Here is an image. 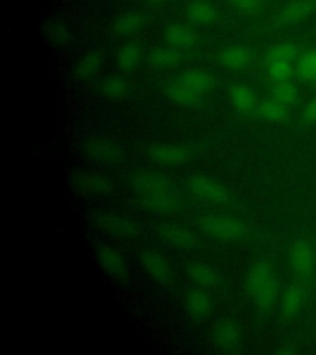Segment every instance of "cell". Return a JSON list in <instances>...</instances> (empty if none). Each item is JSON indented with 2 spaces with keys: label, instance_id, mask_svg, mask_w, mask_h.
I'll list each match as a JSON object with an SVG mask.
<instances>
[{
  "label": "cell",
  "instance_id": "cell-1",
  "mask_svg": "<svg viewBox=\"0 0 316 355\" xmlns=\"http://www.w3.org/2000/svg\"><path fill=\"white\" fill-rule=\"evenodd\" d=\"M316 14V0H289L272 19L273 28H290Z\"/></svg>",
  "mask_w": 316,
  "mask_h": 355
},
{
  "label": "cell",
  "instance_id": "cell-2",
  "mask_svg": "<svg viewBox=\"0 0 316 355\" xmlns=\"http://www.w3.org/2000/svg\"><path fill=\"white\" fill-rule=\"evenodd\" d=\"M90 222L100 231L120 239H133L139 232L133 220L108 211H95L90 215Z\"/></svg>",
  "mask_w": 316,
  "mask_h": 355
},
{
  "label": "cell",
  "instance_id": "cell-3",
  "mask_svg": "<svg viewBox=\"0 0 316 355\" xmlns=\"http://www.w3.org/2000/svg\"><path fill=\"white\" fill-rule=\"evenodd\" d=\"M201 227L211 236L222 241H239L246 234L244 222L230 216L210 215L201 220Z\"/></svg>",
  "mask_w": 316,
  "mask_h": 355
},
{
  "label": "cell",
  "instance_id": "cell-4",
  "mask_svg": "<svg viewBox=\"0 0 316 355\" xmlns=\"http://www.w3.org/2000/svg\"><path fill=\"white\" fill-rule=\"evenodd\" d=\"M189 188L195 196L211 204L225 205L231 201V194L228 193V189L224 188L222 184L206 175H194L190 178Z\"/></svg>",
  "mask_w": 316,
  "mask_h": 355
},
{
  "label": "cell",
  "instance_id": "cell-5",
  "mask_svg": "<svg viewBox=\"0 0 316 355\" xmlns=\"http://www.w3.org/2000/svg\"><path fill=\"white\" fill-rule=\"evenodd\" d=\"M84 153L92 161L103 164H115L122 159V150L115 142L103 137L88 139L83 146Z\"/></svg>",
  "mask_w": 316,
  "mask_h": 355
},
{
  "label": "cell",
  "instance_id": "cell-6",
  "mask_svg": "<svg viewBox=\"0 0 316 355\" xmlns=\"http://www.w3.org/2000/svg\"><path fill=\"white\" fill-rule=\"evenodd\" d=\"M71 184L78 193L85 195L109 194L113 189L110 179L93 172H77L71 177Z\"/></svg>",
  "mask_w": 316,
  "mask_h": 355
},
{
  "label": "cell",
  "instance_id": "cell-7",
  "mask_svg": "<svg viewBox=\"0 0 316 355\" xmlns=\"http://www.w3.org/2000/svg\"><path fill=\"white\" fill-rule=\"evenodd\" d=\"M289 263L297 275L303 277L310 275L315 266V257L309 242L299 239L292 244L289 250Z\"/></svg>",
  "mask_w": 316,
  "mask_h": 355
},
{
  "label": "cell",
  "instance_id": "cell-8",
  "mask_svg": "<svg viewBox=\"0 0 316 355\" xmlns=\"http://www.w3.org/2000/svg\"><path fill=\"white\" fill-rule=\"evenodd\" d=\"M140 261L146 272L152 279H155L156 282L162 285H169L172 282V269L160 253L153 250H144L140 255Z\"/></svg>",
  "mask_w": 316,
  "mask_h": 355
},
{
  "label": "cell",
  "instance_id": "cell-9",
  "mask_svg": "<svg viewBox=\"0 0 316 355\" xmlns=\"http://www.w3.org/2000/svg\"><path fill=\"white\" fill-rule=\"evenodd\" d=\"M130 184L136 191L144 195L169 190V180L162 173L153 171H139L130 178Z\"/></svg>",
  "mask_w": 316,
  "mask_h": 355
},
{
  "label": "cell",
  "instance_id": "cell-10",
  "mask_svg": "<svg viewBox=\"0 0 316 355\" xmlns=\"http://www.w3.org/2000/svg\"><path fill=\"white\" fill-rule=\"evenodd\" d=\"M97 257H98V261H99L101 268L111 277L117 279V282L128 280V266L124 261L122 255L117 250L108 247V245H101L97 250Z\"/></svg>",
  "mask_w": 316,
  "mask_h": 355
},
{
  "label": "cell",
  "instance_id": "cell-11",
  "mask_svg": "<svg viewBox=\"0 0 316 355\" xmlns=\"http://www.w3.org/2000/svg\"><path fill=\"white\" fill-rule=\"evenodd\" d=\"M217 61L225 69L239 72L250 64L251 52L241 44H231L219 53Z\"/></svg>",
  "mask_w": 316,
  "mask_h": 355
},
{
  "label": "cell",
  "instance_id": "cell-12",
  "mask_svg": "<svg viewBox=\"0 0 316 355\" xmlns=\"http://www.w3.org/2000/svg\"><path fill=\"white\" fill-rule=\"evenodd\" d=\"M157 233L167 243L173 244L181 248H192L195 244L194 236L187 228L177 223H161L157 226Z\"/></svg>",
  "mask_w": 316,
  "mask_h": 355
},
{
  "label": "cell",
  "instance_id": "cell-13",
  "mask_svg": "<svg viewBox=\"0 0 316 355\" xmlns=\"http://www.w3.org/2000/svg\"><path fill=\"white\" fill-rule=\"evenodd\" d=\"M151 159L161 164H181L189 158V152L182 146L156 144L149 150Z\"/></svg>",
  "mask_w": 316,
  "mask_h": 355
},
{
  "label": "cell",
  "instance_id": "cell-14",
  "mask_svg": "<svg viewBox=\"0 0 316 355\" xmlns=\"http://www.w3.org/2000/svg\"><path fill=\"white\" fill-rule=\"evenodd\" d=\"M165 40L171 47L182 51L188 50L198 42V35L187 25L173 24L167 28Z\"/></svg>",
  "mask_w": 316,
  "mask_h": 355
},
{
  "label": "cell",
  "instance_id": "cell-15",
  "mask_svg": "<svg viewBox=\"0 0 316 355\" xmlns=\"http://www.w3.org/2000/svg\"><path fill=\"white\" fill-rule=\"evenodd\" d=\"M178 80L200 95L210 92L211 89L214 88V85H215L214 76L211 73L201 71V69H193V71L183 73Z\"/></svg>",
  "mask_w": 316,
  "mask_h": 355
},
{
  "label": "cell",
  "instance_id": "cell-16",
  "mask_svg": "<svg viewBox=\"0 0 316 355\" xmlns=\"http://www.w3.org/2000/svg\"><path fill=\"white\" fill-rule=\"evenodd\" d=\"M166 94L168 99L177 105L184 107H195L201 103V95L195 93L194 90L185 87L178 80L177 83L169 84L166 87Z\"/></svg>",
  "mask_w": 316,
  "mask_h": 355
},
{
  "label": "cell",
  "instance_id": "cell-17",
  "mask_svg": "<svg viewBox=\"0 0 316 355\" xmlns=\"http://www.w3.org/2000/svg\"><path fill=\"white\" fill-rule=\"evenodd\" d=\"M303 51V47L293 41L278 42L267 50V62L285 61L295 63Z\"/></svg>",
  "mask_w": 316,
  "mask_h": 355
},
{
  "label": "cell",
  "instance_id": "cell-18",
  "mask_svg": "<svg viewBox=\"0 0 316 355\" xmlns=\"http://www.w3.org/2000/svg\"><path fill=\"white\" fill-rule=\"evenodd\" d=\"M230 101L241 112H250L257 104L255 92L246 84H233L228 92Z\"/></svg>",
  "mask_w": 316,
  "mask_h": 355
},
{
  "label": "cell",
  "instance_id": "cell-19",
  "mask_svg": "<svg viewBox=\"0 0 316 355\" xmlns=\"http://www.w3.org/2000/svg\"><path fill=\"white\" fill-rule=\"evenodd\" d=\"M188 19L197 25H209L215 21L217 17V9L206 0L192 1L187 10Z\"/></svg>",
  "mask_w": 316,
  "mask_h": 355
},
{
  "label": "cell",
  "instance_id": "cell-20",
  "mask_svg": "<svg viewBox=\"0 0 316 355\" xmlns=\"http://www.w3.org/2000/svg\"><path fill=\"white\" fill-rule=\"evenodd\" d=\"M295 76L306 83H313L316 78V46L301 52L295 61Z\"/></svg>",
  "mask_w": 316,
  "mask_h": 355
},
{
  "label": "cell",
  "instance_id": "cell-21",
  "mask_svg": "<svg viewBox=\"0 0 316 355\" xmlns=\"http://www.w3.org/2000/svg\"><path fill=\"white\" fill-rule=\"evenodd\" d=\"M142 204L146 209H149L150 211L166 214V212H172L177 209L178 200L169 190H166V191H158L153 194L144 195Z\"/></svg>",
  "mask_w": 316,
  "mask_h": 355
},
{
  "label": "cell",
  "instance_id": "cell-22",
  "mask_svg": "<svg viewBox=\"0 0 316 355\" xmlns=\"http://www.w3.org/2000/svg\"><path fill=\"white\" fill-rule=\"evenodd\" d=\"M184 60L183 51L174 47H158L150 52L149 61L158 68H169L179 64Z\"/></svg>",
  "mask_w": 316,
  "mask_h": 355
},
{
  "label": "cell",
  "instance_id": "cell-23",
  "mask_svg": "<svg viewBox=\"0 0 316 355\" xmlns=\"http://www.w3.org/2000/svg\"><path fill=\"white\" fill-rule=\"evenodd\" d=\"M101 62H103V58L99 52H95V51L88 52L76 63V66L73 68V74H74V77L81 80L90 79V78L94 77L99 71Z\"/></svg>",
  "mask_w": 316,
  "mask_h": 355
},
{
  "label": "cell",
  "instance_id": "cell-24",
  "mask_svg": "<svg viewBox=\"0 0 316 355\" xmlns=\"http://www.w3.org/2000/svg\"><path fill=\"white\" fill-rule=\"evenodd\" d=\"M272 277V264L269 261H260L252 268V270L249 274L247 280H246V288L251 294H256Z\"/></svg>",
  "mask_w": 316,
  "mask_h": 355
},
{
  "label": "cell",
  "instance_id": "cell-25",
  "mask_svg": "<svg viewBox=\"0 0 316 355\" xmlns=\"http://www.w3.org/2000/svg\"><path fill=\"white\" fill-rule=\"evenodd\" d=\"M304 300V293L299 285H289L282 297V312L285 318H293L298 315Z\"/></svg>",
  "mask_w": 316,
  "mask_h": 355
},
{
  "label": "cell",
  "instance_id": "cell-26",
  "mask_svg": "<svg viewBox=\"0 0 316 355\" xmlns=\"http://www.w3.org/2000/svg\"><path fill=\"white\" fill-rule=\"evenodd\" d=\"M257 111L261 119L269 122H284L289 116L288 106L276 99L265 100L258 105Z\"/></svg>",
  "mask_w": 316,
  "mask_h": 355
},
{
  "label": "cell",
  "instance_id": "cell-27",
  "mask_svg": "<svg viewBox=\"0 0 316 355\" xmlns=\"http://www.w3.org/2000/svg\"><path fill=\"white\" fill-rule=\"evenodd\" d=\"M144 25V17L141 12L131 11L119 17L114 24V30L120 35H133Z\"/></svg>",
  "mask_w": 316,
  "mask_h": 355
},
{
  "label": "cell",
  "instance_id": "cell-28",
  "mask_svg": "<svg viewBox=\"0 0 316 355\" xmlns=\"http://www.w3.org/2000/svg\"><path fill=\"white\" fill-rule=\"evenodd\" d=\"M279 293V284L272 277L268 283L265 284L257 293H256V302L262 311H268L272 309Z\"/></svg>",
  "mask_w": 316,
  "mask_h": 355
},
{
  "label": "cell",
  "instance_id": "cell-29",
  "mask_svg": "<svg viewBox=\"0 0 316 355\" xmlns=\"http://www.w3.org/2000/svg\"><path fill=\"white\" fill-rule=\"evenodd\" d=\"M273 99L282 103L283 105L292 106L299 100V90L290 80L274 83L272 90Z\"/></svg>",
  "mask_w": 316,
  "mask_h": 355
},
{
  "label": "cell",
  "instance_id": "cell-30",
  "mask_svg": "<svg viewBox=\"0 0 316 355\" xmlns=\"http://www.w3.org/2000/svg\"><path fill=\"white\" fill-rule=\"evenodd\" d=\"M100 89L108 99L120 100L128 95L130 87L124 78L110 77L106 78Z\"/></svg>",
  "mask_w": 316,
  "mask_h": 355
},
{
  "label": "cell",
  "instance_id": "cell-31",
  "mask_svg": "<svg viewBox=\"0 0 316 355\" xmlns=\"http://www.w3.org/2000/svg\"><path fill=\"white\" fill-rule=\"evenodd\" d=\"M267 74L274 83L287 82L295 76L294 63L285 61H271L267 64Z\"/></svg>",
  "mask_w": 316,
  "mask_h": 355
},
{
  "label": "cell",
  "instance_id": "cell-32",
  "mask_svg": "<svg viewBox=\"0 0 316 355\" xmlns=\"http://www.w3.org/2000/svg\"><path fill=\"white\" fill-rule=\"evenodd\" d=\"M44 35L52 44L63 46L69 42L71 33L66 25L58 20H50L44 24Z\"/></svg>",
  "mask_w": 316,
  "mask_h": 355
},
{
  "label": "cell",
  "instance_id": "cell-33",
  "mask_svg": "<svg viewBox=\"0 0 316 355\" xmlns=\"http://www.w3.org/2000/svg\"><path fill=\"white\" fill-rule=\"evenodd\" d=\"M188 274L194 280L195 283L204 286L215 285L217 282V277L215 272L201 263H192L188 266Z\"/></svg>",
  "mask_w": 316,
  "mask_h": 355
},
{
  "label": "cell",
  "instance_id": "cell-34",
  "mask_svg": "<svg viewBox=\"0 0 316 355\" xmlns=\"http://www.w3.org/2000/svg\"><path fill=\"white\" fill-rule=\"evenodd\" d=\"M140 55H141V51H140L139 44L128 42L125 46H122V50L119 52L117 63L124 71H131L138 66Z\"/></svg>",
  "mask_w": 316,
  "mask_h": 355
},
{
  "label": "cell",
  "instance_id": "cell-35",
  "mask_svg": "<svg viewBox=\"0 0 316 355\" xmlns=\"http://www.w3.org/2000/svg\"><path fill=\"white\" fill-rule=\"evenodd\" d=\"M188 309L190 313L195 317H203L209 312L210 309V299L209 296L201 291L194 290L188 296Z\"/></svg>",
  "mask_w": 316,
  "mask_h": 355
},
{
  "label": "cell",
  "instance_id": "cell-36",
  "mask_svg": "<svg viewBox=\"0 0 316 355\" xmlns=\"http://www.w3.org/2000/svg\"><path fill=\"white\" fill-rule=\"evenodd\" d=\"M239 328L230 322L222 323L215 331V339L224 348H231L239 342Z\"/></svg>",
  "mask_w": 316,
  "mask_h": 355
},
{
  "label": "cell",
  "instance_id": "cell-37",
  "mask_svg": "<svg viewBox=\"0 0 316 355\" xmlns=\"http://www.w3.org/2000/svg\"><path fill=\"white\" fill-rule=\"evenodd\" d=\"M301 121L308 126L316 123V96L309 100L304 106L301 112Z\"/></svg>",
  "mask_w": 316,
  "mask_h": 355
},
{
  "label": "cell",
  "instance_id": "cell-38",
  "mask_svg": "<svg viewBox=\"0 0 316 355\" xmlns=\"http://www.w3.org/2000/svg\"><path fill=\"white\" fill-rule=\"evenodd\" d=\"M230 3H233L240 10L252 12L260 8L261 0H230Z\"/></svg>",
  "mask_w": 316,
  "mask_h": 355
},
{
  "label": "cell",
  "instance_id": "cell-39",
  "mask_svg": "<svg viewBox=\"0 0 316 355\" xmlns=\"http://www.w3.org/2000/svg\"><path fill=\"white\" fill-rule=\"evenodd\" d=\"M166 1H168V0H147V3L151 6H160V4H163Z\"/></svg>",
  "mask_w": 316,
  "mask_h": 355
},
{
  "label": "cell",
  "instance_id": "cell-40",
  "mask_svg": "<svg viewBox=\"0 0 316 355\" xmlns=\"http://www.w3.org/2000/svg\"><path fill=\"white\" fill-rule=\"evenodd\" d=\"M311 84H313V85H315V87H316V78H315V79H314V82H313V83H311Z\"/></svg>",
  "mask_w": 316,
  "mask_h": 355
}]
</instances>
